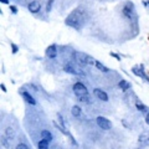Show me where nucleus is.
Instances as JSON below:
<instances>
[{
    "instance_id": "obj_14",
    "label": "nucleus",
    "mask_w": 149,
    "mask_h": 149,
    "mask_svg": "<svg viewBox=\"0 0 149 149\" xmlns=\"http://www.w3.org/2000/svg\"><path fill=\"white\" fill-rule=\"evenodd\" d=\"M134 106H136V108H137V111L138 112H141V113H144V114H147L148 112H149V108L143 103L142 101H139V100H137L136 101V103H134Z\"/></svg>"
},
{
    "instance_id": "obj_1",
    "label": "nucleus",
    "mask_w": 149,
    "mask_h": 149,
    "mask_svg": "<svg viewBox=\"0 0 149 149\" xmlns=\"http://www.w3.org/2000/svg\"><path fill=\"white\" fill-rule=\"evenodd\" d=\"M86 21H87V13H86L85 9L81 8V6L72 10L66 16V19H65V24H66V26H70V27H72L74 30H78V31L85 26Z\"/></svg>"
},
{
    "instance_id": "obj_16",
    "label": "nucleus",
    "mask_w": 149,
    "mask_h": 149,
    "mask_svg": "<svg viewBox=\"0 0 149 149\" xmlns=\"http://www.w3.org/2000/svg\"><path fill=\"white\" fill-rule=\"evenodd\" d=\"M71 114H72V117L74 118H80L81 117V114H82V108L78 104H74L72 106V108H71Z\"/></svg>"
},
{
    "instance_id": "obj_19",
    "label": "nucleus",
    "mask_w": 149,
    "mask_h": 149,
    "mask_svg": "<svg viewBox=\"0 0 149 149\" xmlns=\"http://www.w3.org/2000/svg\"><path fill=\"white\" fill-rule=\"evenodd\" d=\"M95 66L97 67V70H100L101 72H103V73H107V72H109V68L104 66L103 63H102L101 61H98V60H96V62H95Z\"/></svg>"
},
{
    "instance_id": "obj_28",
    "label": "nucleus",
    "mask_w": 149,
    "mask_h": 149,
    "mask_svg": "<svg viewBox=\"0 0 149 149\" xmlns=\"http://www.w3.org/2000/svg\"><path fill=\"white\" fill-rule=\"evenodd\" d=\"M16 149H29V147H27V144H25V143H19L16 146Z\"/></svg>"
},
{
    "instance_id": "obj_31",
    "label": "nucleus",
    "mask_w": 149,
    "mask_h": 149,
    "mask_svg": "<svg viewBox=\"0 0 149 149\" xmlns=\"http://www.w3.org/2000/svg\"><path fill=\"white\" fill-rule=\"evenodd\" d=\"M0 88H1V91L3 92H6L8 90H6V87H5V85H4V83H1V85H0Z\"/></svg>"
},
{
    "instance_id": "obj_21",
    "label": "nucleus",
    "mask_w": 149,
    "mask_h": 149,
    "mask_svg": "<svg viewBox=\"0 0 149 149\" xmlns=\"http://www.w3.org/2000/svg\"><path fill=\"white\" fill-rule=\"evenodd\" d=\"M57 120H58V123H60V125H62L63 128H66L67 129V124H66V120H65V118L62 117V114H60V113H57Z\"/></svg>"
},
{
    "instance_id": "obj_22",
    "label": "nucleus",
    "mask_w": 149,
    "mask_h": 149,
    "mask_svg": "<svg viewBox=\"0 0 149 149\" xmlns=\"http://www.w3.org/2000/svg\"><path fill=\"white\" fill-rule=\"evenodd\" d=\"M78 101H80L81 103H86V104H90V103H92L90 95H88V96H85V97H81V98H78Z\"/></svg>"
},
{
    "instance_id": "obj_13",
    "label": "nucleus",
    "mask_w": 149,
    "mask_h": 149,
    "mask_svg": "<svg viewBox=\"0 0 149 149\" xmlns=\"http://www.w3.org/2000/svg\"><path fill=\"white\" fill-rule=\"evenodd\" d=\"M40 136H41V139H44V141L49 142V143H51L54 141V134L51 133L50 130H47V129H42V130H41Z\"/></svg>"
},
{
    "instance_id": "obj_24",
    "label": "nucleus",
    "mask_w": 149,
    "mask_h": 149,
    "mask_svg": "<svg viewBox=\"0 0 149 149\" xmlns=\"http://www.w3.org/2000/svg\"><path fill=\"white\" fill-rule=\"evenodd\" d=\"M10 47H11V52H13L14 55L17 54V52H19V50H20V47H19V45L14 44V42H10Z\"/></svg>"
},
{
    "instance_id": "obj_23",
    "label": "nucleus",
    "mask_w": 149,
    "mask_h": 149,
    "mask_svg": "<svg viewBox=\"0 0 149 149\" xmlns=\"http://www.w3.org/2000/svg\"><path fill=\"white\" fill-rule=\"evenodd\" d=\"M54 3L55 0H47V3H46V13H51V10H52V6H54Z\"/></svg>"
},
{
    "instance_id": "obj_20",
    "label": "nucleus",
    "mask_w": 149,
    "mask_h": 149,
    "mask_svg": "<svg viewBox=\"0 0 149 149\" xmlns=\"http://www.w3.org/2000/svg\"><path fill=\"white\" fill-rule=\"evenodd\" d=\"M50 146H49V142L44 141V139H40L39 143H37V149H49Z\"/></svg>"
},
{
    "instance_id": "obj_2",
    "label": "nucleus",
    "mask_w": 149,
    "mask_h": 149,
    "mask_svg": "<svg viewBox=\"0 0 149 149\" xmlns=\"http://www.w3.org/2000/svg\"><path fill=\"white\" fill-rule=\"evenodd\" d=\"M73 60L76 61L78 65H82V66H87V65H95L96 60L90 56L86 52H81V51H74L73 52Z\"/></svg>"
},
{
    "instance_id": "obj_15",
    "label": "nucleus",
    "mask_w": 149,
    "mask_h": 149,
    "mask_svg": "<svg viewBox=\"0 0 149 149\" xmlns=\"http://www.w3.org/2000/svg\"><path fill=\"white\" fill-rule=\"evenodd\" d=\"M118 87H119L120 91L125 92V91H128V90H130V88H132V83H130L129 81H127V80H119Z\"/></svg>"
},
{
    "instance_id": "obj_30",
    "label": "nucleus",
    "mask_w": 149,
    "mask_h": 149,
    "mask_svg": "<svg viewBox=\"0 0 149 149\" xmlns=\"http://www.w3.org/2000/svg\"><path fill=\"white\" fill-rule=\"evenodd\" d=\"M1 4H5V5H10V0H0Z\"/></svg>"
},
{
    "instance_id": "obj_5",
    "label": "nucleus",
    "mask_w": 149,
    "mask_h": 149,
    "mask_svg": "<svg viewBox=\"0 0 149 149\" xmlns=\"http://www.w3.org/2000/svg\"><path fill=\"white\" fill-rule=\"evenodd\" d=\"M130 71H132V73L134 74V76H137V77H139V78H142V80H144L147 83H149V76L146 73V67H144V65H143V63L133 66Z\"/></svg>"
},
{
    "instance_id": "obj_10",
    "label": "nucleus",
    "mask_w": 149,
    "mask_h": 149,
    "mask_svg": "<svg viewBox=\"0 0 149 149\" xmlns=\"http://www.w3.org/2000/svg\"><path fill=\"white\" fill-rule=\"evenodd\" d=\"M41 8H42L41 1H39V0H32V1L29 3V5H27V10L35 15V14H39L41 11Z\"/></svg>"
},
{
    "instance_id": "obj_26",
    "label": "nucleus",
    "mask_w": 149,
    "mask_h": 149,
    "mask_svg": "<svg viewBox=\"0 0 149 149\" xmlns=\"http://www.w3.org/2000/svg\"><path fill=\"white\" fill-rule=\"evenodd\" d=\"M109 56H112L113 58H116L117 61H122V55H119V54H116V52H111Z\"/></svg>"
},
{
    "instance_id": "obj_4",
    "label": "nucleus",
    "mask_w": 149,
    "mask_h": 149,
    "mask_svg": "<svg viewBox=\"0 0 149 149\" xmlns=\"http://www.w3.org/2000/svg\"><path fill=\"white\" fill-rule=\"evenodd\" d=\"M72 91H73V93H74V96L77 97V100H78V98H81V97L88 96V90H87V87H86L85 83L81 82V81H78V82H76V83H73Z\"/></svg>"
},
{
    "instance_id": "obj_18",
    "label": "nucleus",
    "mask_w": 149,
    "mask_h": 149,
    "mask_svg": "<svg viewBox=\"0 0 149 149\" xmlns=\"http://www.w3.org/2000/svg\"><path fill=\"white\" fill-rule=\"evenodd\" d=\"M0 142H1V146L5 148V149H10V146H11V141L9 139L5 134H3L1 137H0Z\"/></svg>"
},
{
    "instance_id": "obj_9",
    "label": "nucleus",
    "mask_w": 149,
    "mask_h": 149,
    "mask_svg": "<svg viewBox=\"0 0 149 149\" xmlns=\"http://www.w3.org/2000/svg\"><path fill=\"white\" fill-rule=\"evenodd\" d=\"M19 93H20L21 97H22V98H24L29 104H31V106H36V104H37V102H36V100L34 98V96H32L29 91H26L25 88H21V90L19 91Z\"/></svg>"
},
{
    "instance_id": "obj_3",
    "label": "nucleus",
    "mask_w": 149,
    "mask_h": 149,
    "mask_svg": "<svg viewBox=\"0 0 149 149\" xmlns=\"http://www.w3.org/2000/svg\"><path fill=\"white\" fill-rule=\"evenodd\" d=\"M122 15L128 19V20L136 21L137 20V13H136V6L132 1H125L124 5L122 6Z\"/></svg>"
},
{
    "instance_id": "obj_7",
    "label": "nucleus",
    "mask_w": 149,
    "mask_h": 149,
    "mask_svg": "<svg viewBox=\"0 0 149 149\" xmlns=\"http://www.w3.org/2000/svg\"><path fill=\"white\" fill-rule=\"evenodd\" d=\"M96 123L102 130H111L112 129V122L108 118L103 117V116H98V117H96Z\"/></svg>"
},
{
    "instance_id": "obj_29",
    "label": "nucleus",
    "mask_w": 149,
    "mask_h": 149,
    "mask_svg": "<svg viewBox=\"0 0 149 149\" xmlns=\"http://www.w3.org/2000/svg\"><path fill=\"white\" fill-rule=\"evenodd\" d=\"M142 4H143L144 6H146V9H147V10L149 11V0H143Z\"/></svg>"
},
{
    "instance_id": "obj_33",
    "label": "nucleus",
    "mask_w": 149,
    "mask_h": 149,
    "mask_svg": "<svg viewBox=\"0 0 149 149\" xmlns=\"http://www.w3.org/2000/svg\"><path fill=\"white\" fill-rule=\"evenodd\" d=\"M138 149H141V148H138Z\"/></svg>"
},
{
    "instance_id": "obj_12",
    "label": "nucleus",
    "mask_w": 149,
    "mask_h": 149,
    "mask_svg": "<svg viewBox=\"0 0 149 149\" xmlns=\"http://www.w3.org/2000/svg\"><path fill=\"white\" fill-rule=\"evenodd\" d=\"M138 143L141 147H148L149 146V132H143L139 134Z\"/></svg>"
},
{
    "instance_id": "obj_27",
    "label": "nucleus",
    "mask_w": 149,
    "mask_h": 149,
    "mask_svg": "<svg viewBox=\"0 0 149 149\" xmlns=\"http://www.w3.org/2000/svg\"><path fill=\"white\" fill-rule=\"evenodd\" d=\"M9 8H10V11H11V14H14V15H16L17 11H19L17 6H15V5H9Z\"/></svg>"
},
{
    "instance_id": "obj_11",
    "label": "nucleus",
    "mask_w": 149,
    "mask_h": 149,
    "mask_svg": "<svg viewBox=\"0 0 149 149\" xmlns=\"http://www.w3.org/2000/svg\"><path fill=\"white\" fill-rule=\"evenodd\" d=\"M93 95H95L96 98L100 100V101H103V102H108L109 101L108 93H107L106 91H103L102 88H95V90H93Z\"/></svg>"
},
{
    "instance_id": "obj_25",
    "label": "nucleus",
    "mask_w": 149,
    "mask_h": 149,
    "mask_svg": "<svg viewBox=\"0 0 149 149\" xmlns=\"http://www.w3.org/2000/svg\"><path fill=\"white\" fill-rule=\"evenodd\" d=\"M67 137H68L70 141H71L72 146H74V147H78V143H77V141H76V139H74V137H73V136H72V134L70 133V132H68V134H67Z\"/></svg>"
},
{
    "instance_id": "obj_32",
    "label": "nucleus",
    "mask_w": 149,
    "mask_h": 149,
    "mask_svg": "<svg viewBox=\"0 0 149 149\" xmlns=\"http://www.w3.org/2000/svg\"><path fill=\"white\" fill-rule=\"evenodd\" d=\"M146 123L149 125V112H148V113L146 114Z\"/></svg>"
},
{
    "instance_id": "obj_6",
    "label": "nucleus",
    "mask_w": 149,
    "mask_h": 149,
    "mask_svg": "<svg viewBox=\"0 0 149 149\" xmlns=\"http://www.w3.org/2000/svg\"><path fill=\"white\" fill-rule=\"evenodd\" d=\"M63 71L66 72V73H70V74H73V76H81V77H85L86 76V73L83 72V71H81V70H77L76 67L73 66L72 63H70V62H67V63H65L63 65Z\"/></svg>"
},
{
    "instance_id": "obj_8",
    "label": "nucleus",
    "mask_w": 149,
    "mask_h": 149,
    "mask_svg": "<svg viewBox=\"0 0 149 149\" xmlns=\"http://www.w3.org/2000/svg\"><path fill=\"white\" fill-rule=\"evenodd\" d=\"M45 55L49 60H56L58 56V47L56 44H51L50 46H47L45 50Z\"/></svg>"
},
{
    "instance_id": "obj_17",
    "label": "nucleus",
    "mask_w": 149,
    "mask_h": 149,
    "mask_svg": "<svg viewBox=\"0 0 149 149\" xmlns=\"http://www.w3.org/2000/svg\"><path fill=\"white\" fill-rule=\"evenodd\" d=\"M4 134H5V136H6L9 139H10V141L15 139V137H16V132H15V129H14L13 127H6Z\"/></svg>"
}]
</instances>
